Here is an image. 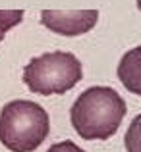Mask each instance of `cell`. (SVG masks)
Here are the masks:
<instances>
[{"instance_id":"cell-1","label":"cell","mask_w":141,"mask_h":152,"mask_svg":"<svg viewBox=\"0 0 141 152\" xmlns=\"http://www.w3.org/2000/svg\"><path fill=\"white\" fill-rule=\"evenodd\" d=\"M126 100L112 87H89L70 108L75 133L85 141H104L120 129Z\"/></svg>"},{"instance_id":"cell-2","label":"cell","mask_w":141,"mask_h":152,"mask_svg":"<svg viewBox=\"0 0 141 152\" xmlns=\"http://www.w3.org/2000/svg\"><path fill=\"white\" fill-rule=\"evenodd\" d=\"M50 133L47 110L31 100H12L0 112V142L12 152H33Z\"/></svg>"},{"instance_id":"cell-3","label":"cell","mask_w":141,"mask_h":152,"mask_svg":"<svg viewBox=\"0 0 141 152\" xmlns=\"http://www.w3.org/2000/svg\"><path fill=\"white\" fill-rule=\"evenodd\" d=\"M83 79L81 62L72 52H47L23 69V83L35 94H64Z\"/></svg>"},{"instance_id":"cell-4","label":"cell","mask_w":141,"mask_h":152,"mask_svg":"<svg viewBox=\"0 0 141 152\" xmlns=\"http://www.w3.org/2000/svg\"><path fill=\"white\" fill-rule=\"evenodd\" d=\"M99 12L97 10H43L41 23L52 33L64 37L85 35L97 25Z\"/></svg>"},{"instance_id":"cell-5","label":"cell","mask_w":141,"mask_h":152,"mask_svg":"<svg viewBox=\"0 0 141 152\" xmlns=\"http://www.w3.org/2000/svg\"><path fill=\"white\" fill-rule=\"evenodd\" d=\"M139 56H141V48L130 50L122 58V62H120V66H118V77L122 79V83L134 94H141V85H139Z\"/></svg>"},{"instance_id":"cell-6","label":"cell","mask_w":141,"mask_h":152,"mask_svg":"<svg viewBox=\"0 0 141 152\" xmlns=\"http://www.w3.org/2000/svg\"><path fill=\"white\" fill-rule=\"evenodd\" d=\"M23 19V10H0V42L4 41L6 31L19 25Z\"/></svg>"},{"instance_id":"cell-7","label":"cell","mask_w":141,"mask_h":152,"mask_svg":"<svg viewBox=\"0 0 141 152\" xmlns=\"http://www.w3.org/2000/svg\"><path fill=\"white\" fill-rule=\"evenodd\" d=\"M47 152H85L83 148H79L74 141H62V142H56L52 145Z\"/></svg>"}]
</instances>
